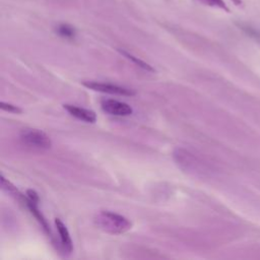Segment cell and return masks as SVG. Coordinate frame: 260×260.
Returning a JSON list of instances; mask_svg holds the SVG:
<instances>
[{
  "instance_id": "1",
  "label": "cell",
  "mask_w": 260,
  "mask_h": 260,
  "mask_svg": "<svg viewBox=\"0 0 260 260\" xmlns=\"http://www.w3.org/2000/svg\"><path fill=\"white\" fill-rule=\"evenodd\" d=\"M94 224L103 232L110 235H120L129 231L131 221L125 216L109 210H101L93 217Z\"/></svg>"
},
{
  "instance_id": "2",
  "label": "cell",
  "mask_w": 260,
  "mask_h": 260,
  "mask_svg": "<svg viewBox=\"0 0 260 260\" xmlns=\"http://www.w3.org/2000/svg\"><path fill=\"white\" fill-rule=\"evenodd\" d=\"M20 140L24 145L34 149H49L52 145L50 137L38 129H23L20 132Z\"/></svg>"
},
{
  "instance_id": "3",
  "label": "cell",
  "mask_w": 260,
  "mask_h": 260,
  "mask_svg": "<svg viewBox=\"0 0 260 260\" xmlns=\"http://www.w3.org/2000/svg\"><path fill=\"white\" fill-rule=\"evenodd\" d=\"M82 84L87 88H90L95 91H102L112 94H120V95H134L135 91L130 88H126L123 86H119L116 84L98 82V81H83Z\"/></svg>"
},
{
  "instance_id": "4",
  "label": "cell",
  "mask_w": 260,
  "mask_h": 260,
  "mask_svg": "<svg viewBox=\"0 0 260 260\" xmlns=\"http://www.w3.org/2000/svg\"><path fill=\"white\" fill-rule=\"evenodd\" d=\"M101 106L106 113L115 116H129L133 112L132 108L128 104L112 99L103 100L101 102Z\"/></svg>"
},
{
  "instance_id": "5",
  "label": "cell",
  "mask_w": 260,
  "mask_h": 260,
  "mask_svg": "<svg viewBox=\"0 0 260 260\" xmlns=\"http://www.w3.org/2000/svg\"><path fill=\"white\" fill-rule=\"evenodd\" d=\"M63 107L71 116L81 121H84L87 123H94L96 120V115L91 110H87L84 108H80V107H77L74 105H68V104L63 105Z\"/></svg>"
},
{
  "instance_id": "6",
  "label": "cell",
  "mask_w": 260,
  "mask_h": 260,
  "mask_svg": "<svg viewBox=\"0 0 260 260\" xmlns=\"http://www.w3.org/2000/svg\"><path fill=\"white\" fill-rule=\"evenodd\" d=\"M55 224H56L57 231L59 233L61 244H62L64 250L67 253L72 252V249H73L72 241H71V238H70V235H69V232H68L66 225L62 222V220L60 218H56L55 219Z\"/></svg>"
},
{
  "instance_id": "7",
  "label": "cell",
  "mask_w": 260,
  "mask_h": 260,
  "mask_svg": "<svg viewBox=\"0 0 260 260\" xmlns=\"http://www.w3.org/2000/svg\"><path fill=\"white\" fill-rule=\"evenodd\" d=\"M124 57H126L128 60H130V61H132L135 65H137L138 67H140L141 69H143V70H146V71H150V72H152V71H154V69L149 65V64H147L146 62H144L143 60H141V59H139V58H137V57H135V56H133L132 54H130V53H128V52H126V51H124V50H118Z\"/></svg>"
},
{
  "instance_id": "8",
  "label": "cell",
  "mask_w": 260,
  "mask_h": 260,
  "mask_svg": "<svg viewBox=\"0 0 260 260\" xmlns=\"http://www.w3.org/2000/svg\"><path fill=\"white\" fill-rule=\"evenodd\" d=\"M197 3H200L202 5L205 6H209V7H213V8H218L224 11H230L229 7L226 6V4L224 3L223 0H194Z\"/></svg>"
},
{
  "instance_id": "9",
  "label": "cell",
  "mask_w": 260,
  "mask_h": 260,
  "mask_svg": "<svg viewBox=\"0 0 260 260\" xmlns=\"http://www.w3.org/2000/svg\"><path fill=\"white\" fill-rule=\"evenodd\" d=\"M57 32L63 37V38H66V39H72L74 38L75 36V29L67 24V23H61L57 26Z\"/></svg>"
},
{
  "instance_id": "10",
  "label": "cell",
  "mask_w": 260,
  "mask_h": 260,
  "mask_svg": "<svg viewBox=\"0 0 260 260\" xmlns=\"http://www.w3.org/2000/svg\"><path fill=\"white\" fill-rule=\"evenodd\" d=\"M0 107H1L2 110L7 111V112H10V113H14V114H19V113H21V109H20V108H18L17 106L11 105V104H7V103H4V102H1Z\"/></svg>"
}]
</instances>
